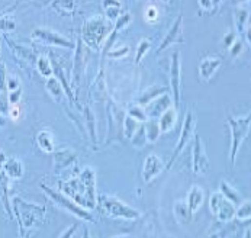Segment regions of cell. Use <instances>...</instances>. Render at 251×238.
I'll list each match as a JSON object with an SVG mask.
<instances>
[{
	"mask_svg": "<svg viewBox=\"0 0 251 238\" xmlns=\"http://www.w3.org/2000/svg\"><path fill=\"white\" fill-rule=\"evenodd\" d=\"M250 120V117H244V118H232V117H230L228 118L230 126H231V135H232V144H231V161H232V164L235 163L237 153H238L243 141L249 135Z\"/></svg>",
	"mask_w": 251,
	"mask_h": 238,
	"instance_id": "6da1fadb",
	"label": "cell"
},
{
	"mask_svg": "<svg viewBox=\"0 0 251 238\" xmlns=\"http://www.w3.org/2000/svg\"><path fill=\"white\" fill-rule=\"evenodd\" d=\"M209 206L212 209V214L215 217H218V219H221V221H231L235 217L234 203L231 200H228L221 192H216L212 195V198L209 200Z\"/></svg>",
	"mask_w": 251,
	"mask_h": 238,
	"instance_id": "7a4b0ae2",
	"label": "cell"
},
{
	"mask_svg": "<svg viewBox=\"0 0 251 238\" xmlns=\"http://www.w3.org/2000/svg\"><path fill=\"white\" fill-rule=\"evenodd\" d=\"M100 205L106 214H109L111 217H115V218L134 219V218H138V215H139L135 209L126 206L125 203H122L121 200H116L111 196H103L100 199Z\"/></svg>",
	"mask_w": 251,
	"mask_h": 238,
	"instance_id": "3957f363",
	"label": "cell"
},
{
	"mask_svg": "<svg viewBox=\"0 0 251 238\" xmlns=\"http://www.w3.org/2000/svg\"><path fill=\"white\" fill-rule=\"evenodd\" d=\"M41 187L47 192V195L58 205V206H61L63 209L65 211H68V212H71L73 215H76V217H78V218H81V219H86V221H93V217L89 214V212H86L84 209H81L80 206H77V205H74L71 200H68L64 195H61L60 192H56V190H53L51 187H47L45 184H41Z\"/></svg>",
	"mask_w": 251,
	"mask_h": 238,
	"instance_id": "277c9868",
	"label": "cell"
},
{
	"mask_svg": "<svg viewBox=\"0 0 251 238\" xmlns=\"http://www.w3.org/2000/svg\"><path fill=\"white\" fill-rule=\"evenodd\" d=\"M194 126H196V119H194L192 112H189L188 117L185 119L183 128H182L180 141H179V144H177V147H176V150H174V153H173V156H172L170 163H169L167 167H172V166L174 164V160H176V159L180 156V153L188 147L189 141H190V138H192V135H193V132H194Z\"/></svg>",
	"mask_w": 251,
	"mask_h": 238,
	"instance_id": "5b68a950",
	"label": "cell"
},
{
	"mask_svg": "<svg viewBox=\"0 0 251 238\" xmlns=\"http://www.w3.org/2000/svg\"><path fill=\"white\" fill-rule=\"evenodd\" d=\"M211 169L209 166V159L206 156L203 142L200 137L194 138V145H193V172L194 175H205Z\"/></svg>",
	"mask_w": 251,
	"mask_h": 238,
	"instance_id": "8992f818",
	"label": "cell"
},
{
	"mask_svg": "<svg viewBox=\"0 0 251 238\" xmlns=\"http://www.w3.org/2000/svg\"><path fill=\"white\" fill-rule=\"evenodd\" d=\"M170 83L174 96V103L179 106L180 102V53L176 51L172 56V65H170Z\"/></svg>",
	"mask_w": 251,
	"mask_h": 238,
	"instance_id": "52a82bcc",
	"label": "cell"
},
{
	"mask_svg": "<svg viewBox=\"0 0 251 238\" xmlns=\"http://www.w3.org/2000/svg\"><path fill=\"white\" fill-rule=\"evenodd\" d=\"M35 38H39L45 42H48L50 45H60V47H65V48H73V42L68 41L67 38L61 37L57 32H53L50 29H35L32 34Z\"/></svg>",
	"mask_w": 251,
	"mask_h": 238,
	"instance_id": "ba28073f",
	"label": "cell"
},
{
	"mask_svg": "<svg viewBox=\"0 0 251 238\" xmlns=\"http://www.w3.org/2000/svg\"><path fill=\"white\" fill-rule=\"evenodd\" d=\"M182 28H183V16L180 15V16L177 18V20L173 23V26L169 29V32H167V35L164 37V40H163L160 48L157 50V53H161L163 50H166V48H167L169 45H172V44L183 42V38H182Z\"/></svg>",
	"mask_w": 251,
	"mask_h": 238,
	"instance_id": "9c48e42d",
	"label": "cell"
},
{
	"mask_svg": "<svg viewBox=\"0 0 251 238\" xmlns=\"http://www.w3.org/2000/svg\"><path fill=\"white\" fill-rule=\"evenodd\" d=\"M164 169V164L163 161L155 156V154H151L145 159L144 161V169H142V178L144 180L148 183L151 181L153 178H155L157 175H160Z\"/></svg>",
	"mask_w": 251,
	"mask_h": 238,
	"instance_id": "30bf717a",
	"label": "cell"
},
{
	"mask_svg": "<svg viewBox=\"0 0 251 238\" xmlns=\"http://www.w3.org/2000/svg\"><path fill=\"white\" fill-rule=\"evenodd\" d=\"M222 64V60L219 57H212V59H203L200 65H199V73L203 81H208L213 73L219 68V65Z\"/></svg>",
	"mask_w": 251,
	"mask_h": 238,
	"instance_id": "8fae6325",
	"label": "cell"
},
{
	"mask_svg": "<svg viewBox=\"0 0 251 238\" xmlns=\"http://www.w3.org/2000/svg\"><path fill=\"white\" fill-rule=\"evenodd\" d=\"M169 106H170V98H169V95H164V96H160L154 102H148V105H147V114L150 117H153V118L161 117V114L164 111H167Z\"/></svg>",
	"mask_w": 251,
	"mask_h": 238,
	"instance_id": "7c38bea8",
	"label": "cell"
},
{
	"mask_svg": "<svg viewBox=\"0 0 251 238\" xmlns=\"http://www.w3.org/2000/svg\"><path fill=\"white\" fill-rule=\"evenodd\" d=\"M22 205H23V212H25V219H22L19 224L22 225L23 221H25V228L31 227L32 224L37 222L38 219V214H44V208L42 206H37V205H32V203H28V202H23L22 200Z\"/></svg>",
	"mask_w": 251,
	"mask_h": 238,
	"instance_id": "4fadbf2b",
	"label": "cell"
},
{
	"mask_svg": "<svg viewBox=\"0 0 251 238\" xmlns=\"http://www.w3.org/2000/svg\"><path fill=\"white\" fill-rule=\"evenodd\" d=\"M202 202H203V190H202L199 186H193V187L190 189V192H189L188 200H186L189 211H190L192 214L196 212L197 208L202 205Z\"/></svg>",
	"mask_w": 251,
	"mask_h": 238,
	"instance_id": "5bb4252c",
	"label": "cell"
},
{
	"mask_svg": "<svg viewBox=\"0 0 251 238\" xmlns=\"http://www.w3.org/2000/svg\"><path fill=\"white\" fill-rule=\"evenodd\" d=\"M37 142L39 145V148L45 153H51L54 151V142H53V135L50 131H41L37 137Z\"/></svg>",
	"mask_w": 251,
	"mask_h": 238,
	"instance_id": "9a60e30c",
	"label": "cell"
},
{
	"mask_svg": "<svg viewBox=\"0 0 251 238\" xmlns=\"http://www.w3.org/2000/svg\"><path fill=\"white\" fill-rule=\"evenodd\" d=\"M4 170H6V175L9 178H22V173H23V167H22V163L16 159H10L4 163Z\"/></svg>",
	"mask_w": 251,
	"mask_h": 238,
	"instance_id": "2e32d148",
	"label": "cell"
},
{
	"mask_svg": "<svg viewBox=\"0 0 251 238\" xmlns=\"http://www.w3.org/2000/svg\"><path fill=\"white\" fill-rule=\"evenodd\" d=\"M177 115L174 112V109H167L161 114V120H160V131L166 132L170 131L173 128V125L176 123Z\"/></svg>",
	"mask_w": 251,
	"mask_h": 238,
	"instance_id": "e0dca14e",
	"label": "cell"
},
{
	"mask_svg": "<svg viewBox=\"0 0 251 238\" xmlns=\"http://www.w3.org/2000/svg\"><path fill=\"white\" fill-rule=\"evenodd\" d=\"M0 199H3V205H4V209L6 212L12 217V211H10V206H9V200H7V178L1 173L0 176Z\"/></svg>",
	"mask_w": 251,
	"mask_h": 238,
	"instance_id": "ac0fdd59",
	"label": "cell"
},
{
	"mask_svg": "<svg viewBox=\"0 0 251 238\" xmlns=\"http://www.w3.org/2000/svg\"><path fill=\"white\" fill-rule=\"evenodd\" d=\"M188 203L185 200H180L176 203V215L182 222H189L190 221V214H188Z\"/></svg>",
	"mask_w": 251,
	"mask_h": 238,
	"instance_id": "d6986e66",
	"label": "cell"
},
{
	"mask_svg": "<svg viewBox=\"0 0 251 238\" xmlns=\"http://www.w3.org/2000/svg\"><path fill=\"white\" fill-rule=\"evenodd\" d=\"M221 193H222L228 200H231L232 203L238 202V193H237L227 181H222V183H221Z\"/></svg>",
	"mask_w": 251,
	"mask_h": 238,
	"instance_id": "ffe728a7",
	"label": "cell"
},
{
	"mask_svg": "<svg viewBox=\"0 0 251 238\" xmlns=\"http://www.w3.org/2000/svg\"><path fill=\"white\" fill-rule=\"evenodd\" d=\"M144 129H145V135H147V139L148 141H155L158 138L160 132H161L160 131V126L157 123H154V122L147 123V126Z\"/></svg>",
	"mask_w": 251,
	"mask_h": 238,
	"instance_id": "44dd1931",
	"label": "cell"
},
{
	"mask_svg": "<svg viewBox=\"0 0 251 238\" xmlns=\"http://www.w3.org/2000/svg\"><path fill=\"white\" fill-rule=\"evenodd\" d=\"M37 67H38L39 73L42 76H45V77H48L53 73V67H51L48 59H45V57H39V59L37 60Z\"/></svg>",
	"mask_w": 251,
	"mask_h": 238,
	"instance_id": "7402d4cb",
	"label": "cell"
},
{
	"mask_svg": "<svg viewBox=\"0 0 251 238\" xmlns=\"http://www.w3.org/2000/svg\"><path fill=\"white\" fill-rule=\"evenodd\" d=\"M47 89L51 92V95H54L57 99L61 98V87H60V83L56 80V79H50L48 83H47Z\"/></svg>",
	"mask_w": 251,
	"mask_h": 238,
	"instance_id": "603a6c76",
	"label": "cell"
},
{
	"mask_svg": "<svg viewBox=\"0 0 251 238\" xmlns=\"http://www.w3.org/2000/svg\"><path fill=\"white\" fill-rule=\"evenodd\" d=\"M235 215H237V218H240V219H250V200H247V202H244L241 206H240V209L238 211H235Z\"/></svg>",
	"mask_w": 251,
	"mask_h": 238,
	"instance_id": "cb8c5ba5",
	"label": "cell"
},
{
	"mask_svg": "<svg viewBox=\"0 0 251 238\" xmlns=\"http://www.w3.org/2000/svg\"><path fill=\"white\" fill-rule=\"evenodd\" d=\"M150 50V41L148 40H144V41H141L139 42V47H138V53H136V64H139V61L144 59V56H145V53Z\"/></svg>",
	"mask_w": 251,
	"mask_h": 238,
	"instance_id": "d4e9b609",
	"label": "cell"
},
{
	"mask_svg": "<svg viewBox=\"0 0 251 238\" xmlns=\"http://www.w3.org/2000/svg\"><path fill=\"white\" fill-rule=\"evenodd\" d=\"M0 29L1 31H12L15 29V20L7 18H0Z\"/></svg>",
	"mask_w": 251,
	"mask_h": 238,
	"instance_id": "484cf974",
	"label": "cell"
},
{
	"mask_svg": "<svg viewBox=\"0 0 251 238\" xmlns=\"http://www.w3.org/2000/svg\"><path fill=\"white\" fill-rule=\"evenodd\" d=\"M86 115H87V120H89V129H90V135H92V141H96L95 137V128H93V115L90 112L89 108H86Z\"/></svg>",
	"mask_w": 251,
	"mask_h": 238,
	"instance_id": "4316f807",
	"label": "cell"
},
{
	"mask_svg": "<svg viewBox=\"0 0 251 238\" xmlns=\"http://www.w3.org/2000/svg\"><path fill=\"white\" fill-rule=\"evenodd\" d=\"M129 114H131L132 118H135L136 120H145V119H147L145 114H144L142 111H139V108H132Z\"/></svg>",
	"mask_w": 251,
	"mask_h": 238,
	"instance_id": "83f0119b",
	"label": "cell"
},
{
	"mask_svg": "<svg viewBox=\"0 0 251 238\" xmlns=\"http://www.w3.org/2000/svg\"><path fill=\"white\" fill-rule=\"evenodd\" d=\"M20 96H22V90H20V89L12 90V92H10V96H9V100H10V103L16 105V103H18V100L20 99Z\"/></svg>",
	"mask_w": 251,
	"mask_h": 238,
	"instance_id": "f1b7e54d",
	"label": "cell"
},
{
	"mask_svg": "<svg viewBox=\"0 0 251 238\" xmlns=\"http://www.w3.org/2000/svg\"><path fill=\"white\" fill-rule=\"evenodd\" d=\"M7 84H9V90H10V92H12V90H15V89H19L18 79H13V77H10V79L7 80Z\"/></svg>",
	"mask_w": 251,
	"mask_h": 238,
	"instance_id": "f546056e",
	"label": "cell"
},
{
	"mask_svg": "<svg viewBox=\"0 0 251 238\" xmlns=\"http://www.w3.org/2000/svg\"><path fill=\"white\" fill-rule=\"evenodd\" d=\"M4 89V65L0 64V90Z\"/></svg>",
	"mask_w": 251,
	"mask_h": 238,
	"instance_id": "4dcf8cb0",
	"label": "cell"
},
{
	"mask_svg": "<svg viewBox=\"0 0 251 238\" xmlns=\"http://www.w3.org/2000/svg\"><path fill=\"white\" fill-rule=\"evenodd\" d=\"M126 53H128V48H124L122 51H116V53H109V57H122V56H125Z\"/></svg>",
	"mask_w": 251,
	"mask_h": 238,
	"instance_id": "1f68e13d",
	"label": "cell"
},
{
	"mask_svg": "<svg viewBox=\"0 0 251 238\" xmlns=\"http://www.w3.org/2000/svg\"><path fill=\"white\" fill-rule=\"evenodd\" d=\"M6 109H7V108H6V103H4V100L0 98V112H6Z\"/></svg>",
	"mask_w": 251,
	"mask_h": 238,
	"instance_id": "d6a6232c",
	"label": "cell"
},
{
	"mask_svg": "<svg viewBox=\"0 0 251 238\" xmlns=\"http://www.w3.org/2000/svg\"><path fill=\"white\" fill-rule=\"evenodd\" d=\"M3 164H4V154L0 151V170H1V167H3Z\"/></svg>",
	"mask_w": 251,
	"mask_h": 238,
	"instance_id": "836d02e7",
	"label": "cell"
},
{
	"mask_svg": "<svg viewBox=\"0 0 251 238\" xmlns=\"http://www.w3.org/2000/svg\"><path fill=\"white\" fill-rule=\"evenodd\" d=\"M1 125H4V119L0 117V126H1Z\"/></svg>",
	"mask_w": 251,
	"mask_h": 238,
	"instance_id": "e575fe53",
	"label": "cell"
}]
</instances>
